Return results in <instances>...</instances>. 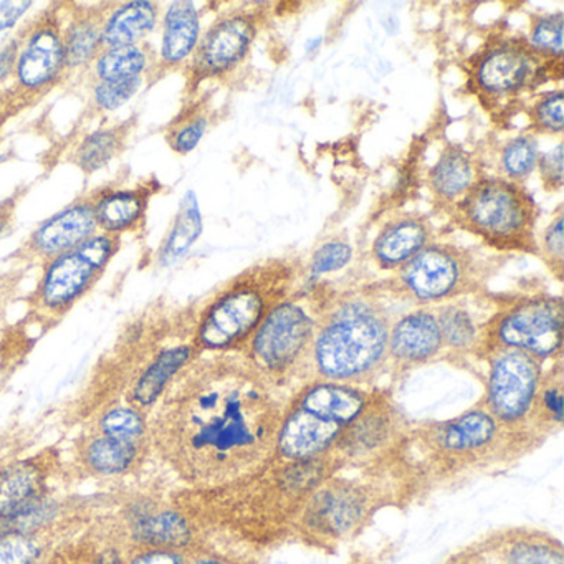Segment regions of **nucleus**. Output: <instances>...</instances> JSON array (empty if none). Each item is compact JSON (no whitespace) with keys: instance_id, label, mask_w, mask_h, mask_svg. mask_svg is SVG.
<instances>
[{"instance_id":"f257e3e1","label":"nucleus","mask_w":564,"mask_h":564,"mask_svg":"<svg viewBox=\"0 0 564 564\" xmlns=\"http://www.w3.org/2000/svg\"><path fill=\"white\" fill-rule=\"evenodd\" d=\"M290 392L246 356L199 355L150 419V445L194 490L220 487L275 457Z\"/></svg>"},{"instance_id":"f03ea898","label":"nucleus","mask_w":564,"mask_h":564,"mask_svg":"<svg viewBox=\"0 0 564 564\" xmlns=\"http://www.w3.org/2000/svg\"><path fill=\"white\" fill-rule=\"evenodd\" d=\"M523 457L517 441L477 402L447 421L411 425L394 462L411 488L464 480Z\"/></svg>"},{"instance_id":"7ed1b4c3","label":"nucleus","mask_w":564,"mask_h":564,"mask_svg":"<svg viewBox=\"0 0 564 564\" xmlns=\"http://www.w3.org/2000/svg\"><path fill=\"white\" fill-rule=\"evenodd\" d=\"M392 322L388 306L372 290H328L310 351L308 381L376 388L388 369Z\"/></svg>"},{"instance_id":"20e7f679","label":"nucleus","mask_w":564,"mask_h":564,"mask_svg":"<svg viewBox=\"0 0 564 564\" xmlns=\"http://www.w3.org/2000/svg\"><path fill=\"white\" fill-rule=\"evenodd\" d=\"M302 269L290 260H269L227 283L200 312L194 326L197 355L242 352L265 316L296 292Z\"/></svg>"},{"instance_id":"39448f33","label":"nucleus","mask_w":564,"mask_h":564,"mask_svg":"<svg viewBox=\"0 0 564 564\" xmlns=\"http://www.w3.org/2000/svg\"><path fill=\"white\" fill-rule=\"evenodd\" d=\"M328 290H296L260 323L240 355L276 388L292 394L308 381L310 351Z\"/></svg>"},{"instance_id":"423d86ee","label":"nucleus","mask_w":564,"mask_h":564,"mask_svg":"<svg viewBox=\"0 0 564 564\" xmlns=\"http://www.w3.org/2000/svg\"><path fill=\"white\" fill-rule=\"evenodd\" d=\"M454 219L460 229L498 252L536 256L538 209L523 184L500 176L478 177L454 204Z\"/></svg>"},{"instance_id":"0eeeda50","label":"nucleus","mask_w":564,"mask_h":564,"mask_svg":"<svg viewBox=\"0 0 564 564\" xmlns=\"http://www.w3.org/2000/svg\"><path fill=\"white\" fill-rule=\"evenodd\" d=\"M368 478L345 477L343 470L326 478L300 513L299 530L319 543L346 540L375 513L389 491L404 487L394 468L366 470Z\"/></svg>"},{"instance_id":"6e6552de","label":"nucleus","mask_w":564,"mask_h":564,"mask_svg":"<svg viewBox=\"0 0 564 564\" xmlns=\"http://www.w3.org/2000/svg\"><path fill=\"white\" fill-rule=\"evenodd\" d=\"M491 267L484 257L452 243H429L395 270L392 286L419 306L444 305L477 295L487 285Z\"/></svg>"},{"instance_id":"1a4fd4ad","label":"nucleus","mask_w":564,"mask_h":564,"mask_svg":"<svg viewBox=\"0 0 564 564\" xmlns=\"http://www.w3.org/2000/svg\"><path fill=\"white\" fill-rule=\"evenodd\" d=\"M495 349H518L544 365L563 359V299L538 293L505 302L484 323L477 356Z\"/></svg>"},{"instance_id":"9d476101","label":"nucleus","mask_w":564,"mask_h":564,"mask_svg":"<svg viewBox=\"0 0 564 564\" xmlns=\"http://www.w3.org/2000/svg\"><path fill=\"white\" fill-rule=\"evenodd\" d=\"M120 249L121 237L98 232L44 263L41 280L29 299L32 312L51 322L64 318L100 282Z\"/></svg>"},{"instance_id":"9b49d317","label":"nucleus","mask_w":564,"mask_h":564,"mask_svg":"<svg viewBox=\"0 0 564 564\" xmlns=\"http://www.w3.org/2000/svg\"><path fill=\"white\" fill-rule=\"evenodd\" d=\"M484 359L487 376L484 398L478 404L517 441L524 455L533 454L524 434L546 366L518 349H495Z\"/></svg>"},{"instance_id":"f8f14e48","label":"nucleus","mask_w":564,"mask_h":564,"mask_svg":"<svg viewBox=\"0 0 564 564\" xmlns=\"http://www.w3.org/2000/svg\"><path fill=\"white\" fill-rule=\"evenodd\" d=\"M409 427L389 392L378 389L365 411L343 431L332 454L343 470H384L398 457Z\"/></svg>"},{"instance_id":"ddd939ff","label":"nucleus","mask_w":564,"mask_h":564,"mask_svg":"<svg viewBox=\"0 0 564 564\" xmlns=\"http://www.w3.org/2000/svg\"><path fill=\"white\" fill-rule=\"evenodd\" d=\"M563 64L538 54L527 39H498L471 64V84L491 100H510L561 78Z\"/></svg>"},{"instance_id":"4468645a","label":"nucleus","mask_w":564,"mask_h":564,"mask_svg":"<svg viewBox=\"0 0 564 564\" xmlns=\"http://www.w3.org/2000/svg\"><path fill=\"white\" fill-rule=\"evenodd\" d=\"M14 85L11 88L22 107L29 108L68 80L62 12L48 9L19 35Z\"/></svg>"},{"instance_id":"2eb2a0df","label":"nucleus","mask_w":564,"mask_h":564,"mask_svg":"<svg viewBox=\"0 0 564 564\" xmlns=\"http://www.w3.org/2000/svg\"><path fill=\"white\" fill-rule=\"evenodd\" d=\"M257 35V18L247 12H232L210 25L186 65L191 87L230 74L242 64Z\"/></svg>"},{"instance_id":"dca6fc26","label":"nucleus","mask_w":564,"mask_h":564,"mask_svg":"<svg viewBox=\"0 0 564 564\" xmlns=\"http://www.w3.org/2000/svg\"><path fill=\"white\" fill-rule=\"evenodd\" d=\"M97 234L94 199L91 194H88L42 223L18 250L15 259L31 265L32 263L44 265L55 257L70 252L75 247L87 242Z\"/></svg>"},{"instance_id":"f3484780","label":"nucleus","mask_w":564,"mask_h":564,"mask_svg":"<svg viewBox=\"0 0 564 564\" xmlns=\"http://www.w3.org/2000/svg\"><path fill=\"white\" fill-rule=\"evenodd\" d=\"M444 355L441 326L431 306H419L392 322L388 369L404 376Z\"/></svg>"},{"instance_id":"a211bd4d","label":"nucleus","mask_w":564,"mask_h":564,"mask_svg":"<svg viewBox=\"0 0 564 564\" xmlns=\"http://www.w3.org/2000/svg\"><path fill=\"white\" fill-rule=\"evenodd\" d=\"M128 538L131 546L187 553L197 546V528L180 508L140 505L128 513Z\"/></svg>"},{"instance_id":"6ab92c4d","label":"nucleus","mask_w":564,"mask_h":564,"mask_svg":"<svg viewBox=\"0 0 564 564\" xmlns=\"http://www.w3.org/2000/svg\"><path fill=\"white\" fill-rule=\"evenodd\" d=\"M48 497V465L44 458H19L0 467V530L21 520Z\"/></svg>"},{"instance_id":"aec40b11","label":"nucleus","mask_w":564,"mask_h":564,"mask_svg":"<svg viewBox=\"0 0 564 564\" xmlns=\"http://www.w3.org/2000/svg\"><path fill=\"white\" fill-rule=\"evenodd\" d=\"M378 389L313 379L296 388L286 404L346 429L365 411Z\"/></svg>"},{"instance_id":"412c9836","label":"nucleus","mask_w":564,"mask_h":564,"mask_svg":"<svg viewBox=\"0 0 564 564\" xmlns=\"http://www.w3.org/2000/svg\"><path fill=\"white\" fill-rule=\"evenodd\" d=\"M343 431L345 427L341 425L323 421L286 404L275 455L283 460H313L325 457L332 454Z\"/></svg>"},{"instance_id":"4be33fe9","label":"nucleus","mask_w":564,"mask_h":564,"mask_svg":"<svg viewBox=\"0 0 564 564\" xmlns=\"http://www.w3.org/2000/svg\"><path fill=\"white\" fill-rule=\"evenodd\" d=\"M434 239L427 217L408 213L388 220L376 236L371 256L381 270L401 269Z\"/></svg>"},{"instance_id":"5701e85b","label":"nucleus","mask_w":564,"mask_h":564,"mask_svg":"<svg viewBox=\"0 0 564 564\" xmlns=\"http://www.w3.org/2000/svg\"><path fill=\"white\" fill-rule=\"evenodd\" d=\"M477 551L487 564H564L563 544L543 531L510 530Z\"/></svg>"},{"instance_id":"b1692460","label":"nucleus","mask_w":564,"mask_h":564,"mask_svg":"<svg viewBox=\"0 0 564 564\" xmlns=\"http://www.w3.org/2000/svg\"><path fill=\"white\" fill-rule=\"evenodd\" d=\"M200 39V15L196 6L187 0L170 4L163 15V37L160 55L151 74L161 77L166 72L187 65Z\"/></svg>"},{"instance_id":"393cba45","label":"nucleus","mask_w":564,"mask_h":564,"mask_svg":"<svg viewBox=\"0 0 564 564\" xmlns=\"http://www.w3.org/2000/svg\"><path fill=\"white\" fill-rule=\"evenodd\" d=\"M193 343L170 346L154 356L153 361L138 376L137 381L130 388L128 404L134 405L140 411H153L158 402L166 394L177 376L197 358Z\"/></svg>"},{"instance_id":"a878e982","label":"nucleus","mask_w":564,"mask_h":564,"mask_svg":"<svg viewBox=\"0 0 564 564\" xmlns=\"http://www.w3.org/2000/svg\"><path fill=\"white\" fill-rule=\"evenodd\" d=\"M104 8L65 9L62 14V32H64L65 58H67L68 77L78 72L88 70L95 58L104 48L101 42V24Z\"/></svg>"},{"instance_id":"bb28decb","label":"nucleus","mask_w":564,"mask_h":564,"mask_svg":"<svg viewBox=\"0 0 564 564\" xmlns=\"http://www.w3.org/2000/svg\"><path fill=\"white\" fill-rule=\"evenodd\" d=\"M563 409L564 368L563 359H557L544 368L533 409H531L527 434H524L531 452L536 451L544 442L563 431Z\"/></svg>"},{"instance_id":"cd10ccee","label":"nucleus","mask_w":564,"mask_h":564,"mask_svg":"<svg viewBox=\"0 0 564 564\" xmlns=\"http://www.w3.org/2000/svg\"><path fill=\"white\" fill-rule=\"evenodd\" d=\"M150 197L148 187L91 193L98 232L121 237V234L137 229L147 217Z\"/></svg>"},{"instance_id":"c85d7f7f","label":"nucleus","mask_w":564,"mask_h":564,"mask_svg":"<svg viewBox=\"0 0 564 564\" xmlns=\"http://www.w3.org/2000/svg\"><path fill=\"white\" fill-rule=\"evenodd\" d=\"M150 444L118 441L95 432L82 441L78 458L82 468L95 477H121L130 474L143 460Z\"/></svg>"},{"instance_id":"c756f323","label":"nucleus","mask_w":564,"mask_h":564,"mask_svg":"<svg viewBox=\"0 0 564 564\" xmlns=\"http://www.w3.org/2000/svg\"><path fill=\"white\" fill-rule=\"evenodd\" d=\"M160 22V8L148 0L124 2L113 9L107 6L104 24H101V42L104 47L143 44L148 35L153 34Z\"/></svg>"},{"instance_id":"7c9ffc66","label":"nucleus","mask_w":564,"mask_h":564,"mask_svg":"<svg viewBox=\"0 0 564 564\" xmlns=\"http://www.w3.org/2000/svg\"><path fill=\"white\" fill-rule=\"evenodd\" d=\"M478 177L471 154L458 144H448L429 173V189L442 206H454Z\"/></svg>"},{"instance_id":"2f4dec72","label":"nucleus","mask_w":564,"mask_h":564,"mask_svg":"<svg viewBox=\"0 0 564 564\" xmlns=\"http://www.w3.org/2000/svg\"><path fill=\"white\" fill-rule=\"evenodd\" d=\"M460 300H454L434 308L441 326L444 352L455 359L477 355L485 323H478L474 313Z\"/></svg>"},{"instance_id":"473e14b6","label":"nucleus","mask_w":564,"mask_h":564,"mask_svg":"<svg viewBox=\"0 0 564 564\" xmlns=\"http://www.w3.org/2000/svg\"><path fill=\"white\" fill-rule=\"evenodd\" d=\"M133 120L113 127L98 128L87 134L72 151L70 163L82 173L95 174L107 167L127 147L133 131Z\"/></svg>"},{"instance_id":"72a5a7b5","label":"nucleus","mask_w":564,"mask_h":564,"mask_svg":"<svg viewBox=\"0 0 564 564\" xmlns=\"http://www.w3.org/2000/svg\"><path fill=\"white\" fill-rule=\"evenodd\" d=\"M154 65L156 57L143 44L104 47L91 65V74L95 82L134 80L151 74Z\"/></svg>"},{"instance_id":"f704fd0d","label":"nucleus","mask_w":564,"mask_h":564,"mask_svg":"<svg viewBox=\"0 0 564 564\" xmlns=\"http://www.w3.org/2000/svg\"><path fill=\"white\" fill-rule=\"evenodd\" d=\"M200 234H203V216H200L199 203L196 194L187 193L177 210L176 220L161 246L160 256H158L160 265L171 267L180 262L199 239Z\"/></svg>"},{"instance_id":"c9c22d12","label":"nucleus","mask_w":564,"mask_h":564,"mask_svg":"<svg viewBox=\"0 0 564 564\" xmlns=\"http://www.w3.org/2000/svg\"><path fill=\"white\" fill-rule=\"evenodd\" d=\"M95 432L118 441L150 444V419L134 405H115L100 415Z\"/></svg>"},{"instance_id":"e433bc0d","label":"nucleus","mask_w":564,"mask_h":564,"mask_svg":"<svg viewBox=\"0 0 564 564\" xmlns=\"http://www.w3.org/2000/svg\"><path fill=\"white\" fill-rule=\"evenodd\" d=\"M207 128H209L207 108L203 104L191 105L171 121L164 138L174 153L187 154L196 150Z\"/></svg>"},{"instance_id":"4c0bfd02","label":"nucleus","mask_w":564,"mask_h":564,"mask_svg":"<svg viewBox=\"0 0 564 564\" xmlns=\"http://www.w3.org/2000/svg\"><path fill=\"white\" fill-rule=\"evenodd\" d=\"M47 556L45 534L0 530V564H45Z\"/></svg>"},{"instance_id":"58836bf2","label":"nucleus","mask_w":564,"mask_h":564,"mask_svg":"<svg viewBox=\"0 0 564 564\" xmlns=\"http://www.w3.org/2000/svg\"><path fill=\"white\" fill-rule=\"evenodd\" d=\"M540 147L531 137H518L508 141L500 153V170L503 180L523 184V181L536 170Z\"/></svg>"},{"instance_id":"ea45409f","label":"nucleus","mask_w":564,"mask_h":564,"mask_svg":"<svg viewBox=\"0 0 564 564\" xmlns=\"http://www.w3.org/2000/svg\"><path fill=\"white\" fill-rule=\"evenodd\" d=\"M563 24L564 15L561 12L538 19L528 39L531 47L543 57L563 62Z\"/></svg>"},{"instance_id":"a19ab883","label":"nucleus","mask_w":564,"mask_h":564,"mask_svg":"<svg viewBox=\"0 0 564 564\" xmlns=\"http://www.w3.org/2000/svg\"><path fill=\"white\" fill-rule=\"evenodd\" d=\"M144 78L124 82H95L91 87V104L101 113L120 110L131 98L140 94Z\"/></svg>"},{"instance_id":"79ce46f5","label":"nucleus","mask_w":564,"mask_h":564,"mask_svg":"<svg viewBox=\"0 0 564 564\" xmlns=\"http://www.w3.org/2000/svg\"><path fill=\"white\" fill-rule=\"evenodd\" d=\"M563 210H557L556 216L551 220L550 226L536 239V256L543 260L554 279L557 282L563 280L564 267V234H563Z\"/></svg>"},{"instance_id":"37998d69","label":"nucleus","mask_w":564,"mask_h":564,"mask_svg":"<svg viewBox=\"0 0 564 564\" xmlns=\"http://www.w3.org/2000/svg\"><path fill=\"white\" fill-rule=\"evenodd\" d=\"M531 123L541 134H561L564 127V95L561 90L550 91L533 105Z\"/></svg>"},{"instance_id":"c03bdc74","label":"nucleus","mask_w":564,"mask_h":564,"mask_svg":"<svg viewBox=\"0 0 564 564\" xmlns=\"http://www.w3.org/2000/svg\"><path fill=\"white\" fill-rule=\"evenodd\" d=\"M352 259V249L345 240H328L315 250L310 260L308 273L312 279L328 275L345 269Z\"/></svg>"},{"instance_id":"a18cd8bd","label":"nucleus","mask_w":564,"mask_h":564,"mask_svg":"<svg viewBox=\"0 0 564 564\" xmlns=\"http://www.w3.org/2000/svg\"><path fill=\"white\" fill-rule=\"evenodd\" d=\"M536 170L546 193H561L564 186L563 144L560 143L554 150L541 154L538 158Z\"/></svg>"},{"instance_id":"49530a36","label":"nucleus","mask_w":564,"mask_h":564,"mask_svg":"<svg viewBox=\"0 0 564 564\" xmlns=\"http://www.w3.org/2000/svg\"><path fill=\"white\" fill-rule=\"evenodd\" d=\"M186 553L160 547L131 546L124 564H184Z\"/></svg>"},{"instance_id":"de8ad7c7","label":"nucleus","mask_w":564,"mask_h":564,"mask_svg":"<svg viewBox=\"0 0 564 564\" xmlns=\"http://www.w3.org/2000/svg\"><path fill=\"white\" fill-rule=\"evenodd\" d=\"M184 564H253L247 557L237 554L224 553V551L200 547L197 544L193 550L187 551Z\"/></svg>"},{"instance_id":"09e8293b","label":"nucleus","mask_w":564,"mask_h":564,"mask_svg":"<svg viewBox=\"0 0 564 564\" xmlns=\"http://www.w3.org/2000/svg\"><path fill=\"white\" fill-rule=\"evenodd\" d=\"M22 280H24V270H12V272L0 275V318L8 312L11 303L18 296L21 289Z\"/></svg>"},{"instance_id":"8fccbe9b","label":"nucleus","mask_w":564,"mask_h":564,"mask_svg":"<svg viewBox=\"0 0 564 564\" xmlns=\"http://www.w3.org/2000/svg\"><path fill=\"white\" fill-rule=\"evenodd\" d=\"M19 54V37L12 39L2 51H0V90L14 77L15 61Z\"/></svg>"},{"instance_id":"3c124183","label":"nucleus","mask_w":564,"mask_h":564,"mask_svg":"<svg viewBox=\"0 0 564 564\" xmlns=\"http://www.w3.org/2000/svg\"><path fill=\"white\" fill-rule=\"evenodd\" d=\"M31 8L32 2H4L0 6V32L14 28Z\"/></svg>"},{"instance_id":"603ef678","label":"nucleus","mask_w":564,"mask_h":564,"mask_svg":"<svg viewBox=\"0 0 564 564\" xmlns=\"http://www.w3.org/2000/svg\"><path fill=\"white\" fill-rule=\"evenodd\" d=\"M22 110H24V107L19 104L11 88H2V90H0V137H2V128L6 127L9 118L21 113Z\"/></svg>"},{"instance_id":"864d4df0","label":"nucleus","mask_w":564,"mask_h":564,"mask_svg":"<svg viewBox=\"0 0 564 564\" xmlns=\"http://www.w3.org/2000/svg\"><path fill=\"white\" fill-rule=\"evenodd\" d=\"M451 564H487L484 561V557L478 554L477 550H471V553L462 554L457 560L452 561Z\"/></svg>"}]
</instances>
